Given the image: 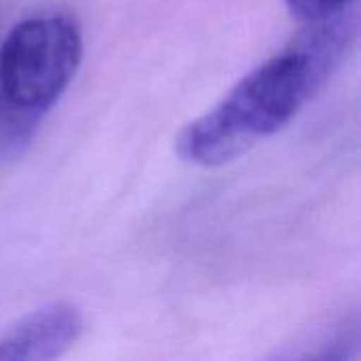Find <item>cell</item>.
Returning <instances> with one entry per match:
<instances>
[{"label":"cell","mask_w":361,"mask_h":361,"mask_svg":"<svg viewBox=\"0 0 361 361\" xmlns=\"http://www.w3.org/2000/svg\"><path fill=\"white\" fill-rule=\"evenodd\" d=\"M85 319L70 302L44 305L0 334V360L47 361L61 357L82 334Z\"/></svg>","instance_id":"3957f363"},{"label":"cell","mask_w":361,"mask_h":361,"mask_svg":"<svg viewBox=\"0 0 361 361\" xmlns=\"http://www.w3.org/2000/svg\"><path fill=\"white\" fill-rule=\"evenodd\" d=\"M357 36V15L311 21L277 55L245 74L212 110L176 137L178 154L192 165L218 167L283 129L328 82Z\"/></svg>","instance_id":"6da1fadb"},{"label":"cell","mask_w":361,"mask_h":361,"mask_svg":"<svg viewBox=\"0 0 361 361\" xmlns=\"http://www.w3.org/2000/svg\"><path fill=\"white\" fill-rule=\"evenodd\" d=\"M286 4L298 19L311 23L349 11L355 0H286Z\"/></svg>","instance_id":"277c9868"},{"label":"cell","mask_w":361,"mask_h":361,"mask_svg":"<svg viewBox=\"0 0 361 361\" xmlns=\"http://www.w3.org/2000/svg\"><path fill=\"white\" fill-rule=\"evenodd\" d=\"M80 59L82 34L68 13H34L11 27L0 42V159L25 152Z\"/></svg>","instance_id":"7a4b0ae2"}]
</instances>
